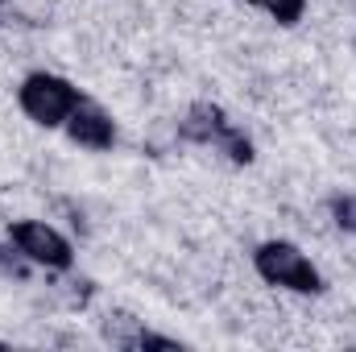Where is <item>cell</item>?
<instances>
[{
	"label": "cell",
	"mask_w": 356,
	"mask_h": 352,
	"mask_svg": "<svg viewBox=\"0 0 356 352\" xmlns=\"http://www.w3.org/2000/svg\"><path fill=\"white\" fill-rule=\"evenodd\" d=\"M253 273L266 286L286 290V294H323L327 290L323 269L311 262V253H302L294 241H282V237H269L253 249Z\"/></svg>",
	"instance_id": "1"
},
{
	"label": "cell",
	"mask_w": 356,
	"mask_h": 352,
	"mask_svg": "<svg viewBox=\"0 0 356 352\" xmlns=\"http://www.w3.org/2000/svg\"><path fill=\"white\" fill-rule=\"evenodd\" d=\"M79 99H83V91L67 75H54V71H29L17 83V108L38 129H63L71 120V112L79 108Z\"/></svg>",
	"instance_id": "2"
},
{
	"label": "cell",
	"mask_w": 356,
	"mask_h": 352,
	"mask_svg": "<svg viewBox=\"0 0 356 352\" xmlns=\"http://www.w3.org/2000/svg\"><path fill=\"white\" fill-rule=\"evenodd\" d=\"M4 237L17 245V253L33 265V269H46V273H71L75 269V245L50 220L17 216V220H8Z\"/></svg>",
	"instance_id": "3"
},
{
	"label": "cell",
	"mask_w": 356,
	"mask_h": 352,
	"mask_svg": "<svg viewBox=\"0 0 356 352\" xmlns=\"http://www.w3.org/2000/svg\"><path fill=\"white\" fill-rule=\"evenodd\" d=\"M63 133L71 137V145H79V150H88V154H108V150H116V141H120L112 112H108L104 104L88 99V95H83L79 108L71 112V120L63 125Z\"/></svg>",
	"instance_id": "4"
},
{
	"label": "cell",
	"mask_w": 356,
	"mask_h": 352,
	"mask_svg": "<svg viewBox=\"0 0 356 352\" xmlns=\"http://www.w3.org/2000/svg\"><path fill=\"white\" fill-rule=\"evenodd\" d=\"M232 125H236V120H232L220 104L195 99V104L182 112V120H178V137L191 141V145H203V150H220L224 137L232 133Z\"/></svg>",
	"instance_id": "5"
},
{
	"label": "cell",
	"mask_w": 356,
	"mask_h": 352,
	"mask_svg": "<svg viewBox=\"0 0 356 352\" xmlns=\"http://www.w3.org/2000/svg\"><path fill=\"white\" fill-rule=\"evenodd\" d=\"M257 13H266L269 21H277V25H298L302 17H307V4L311 0H249Z\"/></svg>",
	"instance_id": "6"
},
{
	"label": "cell",
	"mask_w": 356,
	"mask_h": 352,
	"mask_svg": "<svg viewBox=\"0 0 356 352\" xmlns=\"http://www.w3.org/2000/svg\"><path fill=\"white\" fill-rule=\"evenodd\" d=\"M327 216L344 237H356V191H336L327 199Z\"/></svg>",
	"instance_id": "7"
},
{
	"label": "cell",
	"mask_w": 356,
	"mask_h": 352,
	"mask_svg": "<svg viewBox=\"0 0 356 352\" xmlns=\"http://www.w3.org/2000/svg\"><path fill=\"white\" fill-rule=\"evenodd\" d=\"M29 273H33V265L25 262V257L17 253V245L4 237V241H0V278H4V282H29Z\"/></svg>",
	"instance_id": "8"
},
{
	"label": "cell",
	"mask_w": 356,
	"mask_h": 352,
	"mask_svg": "<svg viewBox=\"0 0 356 352\" xmlns=\"http://www.w3.org/2000/svg\"><path fill=\"white\" fill-rule=\"evenodd\" d=\"M154 349L178 352V349H182V340H178V336H162V332H149V328H145V332H141V340H137V349H133V352H154Z\"/></svg>",
	"instance_id": "9"
}]
</instances>
